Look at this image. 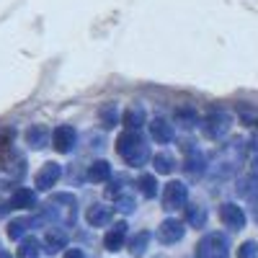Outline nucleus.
I'll return each mask as SVG.
<instances>
[{"instance_id":"9","label":"nucleus","mask_w":258,"mask_h":258,"mask_svg":"<svg viewBox=\"0 0 258 258\" xmlns=\"http://www.w3.org/2000/svg\"><path fill=\"white\" fill-rule=\"evenodd\" d=\"M75 140H78V135H75V129L70 124H59L52 132V142H54L57 153H70V150L75 147Z\"/></svg>"},{"instance_id":"8","label":"nucleus","mask_w":258,"mask_h":258,"mask_svg":"<svg viewBox=\"0 0 258 258\" xmlns=\"http://www.w3.org/2000/svg\"><path fill=\"white\" fill-rule=\"evenodd\" d=\"M220 220H222L225 227H230V230H243V227H245V212H243L238 204L225 202V204L220 207Z\"/></svg>"},{"instance_id":"33","label":"nucleus","mask_w":258,"mask_h":258,"mask_svg":"<svg viewBox=\"0 0 258 258\" xmlns=\"http://www.w3.org/2000/svg\"><path fill=\"white\" fill-rule=\"evenodd\" d=\"M64 258H85V253L80 248H70L68 253H64Z\"/></svg>"},{"instance_id":"5","label":"nucleus","mask_w":258,"mask_h":258,"mask_svg":"<svg viewBox=\"0 0 258 258\" xmlns=\"http://www.w3.org/2000/svg\"><path fill=\"white\" fill-rule=\"evenodd\" d=\"M230 126H232V116L227 111H222V109H212L207 114V119H204V132L212 140H222L230 132Z\"/></svg>"},{"instance_id":"4","label":"nucleus","mask_w":258,"mask_h":258,"mask_svg":"<svg viewBox=\"0 0 258 258\" xmlns=\"http://www.w3.org/2000/svg\"><path fill=\"white\" fill-rule=\"evenodd\" d=\"M230 255V245L227 238L220 232H209L197 243V258H227Z\"/></svg>"},{"instance_id":"24","label":"nucleus","mask_w":258,"mask_h":258,"mask_svg":"<svg viewBox=\"0 0 258 258\" xmlns=\"http://www.w3.org/2000/svg\"><path fill=\"white\" fill-rule=\"evenodd\" d=\"M137 186H140V191L145 194L147 199H153L155 194H158V181H155V176H150V173H145V176H140V181H137Z\"/></svg>"},{"instance_id":"20","label":"nucleus","mask_w":258,"mask_h":258,"mask_svg":"<svg viewBox=\"0 0 258 258\" xmlns=\"http://www.w3.org/2000/svg\"><path fill=\"white\" fill-rule=\"evenodd\" d=\"M186 222H188L191 227H204V222H207V209L199 207V204H188V207H186Z\"/></svg>"},{"instance_id":"34","label":"nucleus","mask_w":258,"mask_h":258,"mask_svg":"<svg viewBox=\"0 0 258 258\" xmlns=\"http://www.w3.org/2000/svg\"><path fill=\"white\" fill-rule=\"evenodd\" d=\"M0 258H11V253H0Z\"/></svg>"},{"instance_id":"31","label":"nucleus","mask_w":258,"mask_h":258,"mask_svg":"<svg viewBox=\"0 0 258 258\" xmlns=\"http://www.w3.org/2000/svg\"><path fill=\"white\" fill-rule=\"evenodd\" d=\"M255 255H258V245L253 240H248L238 248V258H255Z\"/></svg>"},{"instance_id":"28","label":"nucleus","mask_w":258,"mask_h":258,"mask_svg":"<svg viewBox=\"0 0 258 258\" xmlns=\"http://www.w3.org/2000/svg\"><path fill=\"white\" fill-rule=\"evenodd\" d=\"M176 121H178L181 126H194V124H197V111L186 109V106H183V109L176 111Z\"/></svg>"},{"instance_id":"12","label":"nucleus","mask_w":258,"mask_h":258,"mask_svg":"<svg viewBox=\"0 0 258 258\" xmlns=\"http://www.w3.org/2000/svg\"><path fill=\"white\" fill-rule=\"evenodd\" d=\"M183 170H186L188 178H202L207 173V158L199 150H194V153H188V158L183 160Z\"/></svg>"},{"instance_id":"23","label":"nucleus","mask_w":258,"mask_h":258,"mask_svg":"<svg viewBox=\"0 0 258 258\" xmlns=\"http://www.w3.org/2000/svg\"><path fill=\"white\" fill-rule=\"evenodd\" d=\"M153 165H155V173H173L176 160L170 158L168 153H160V155H155V158H153Z\"/></svg>"},{"instance_id":"11","label":"nucleus","mask_w":258,"mask_h":258,"mask_svg":"<svg viewBox=\"0 0 258 258\" xmlns=\"http://www.w3.org/2000/svg\"><path fill=\"white\" fill-rule=\"evenodd\" d=\"M85 220H88V225H93V227H106L114 220V209L106 207V204H93V207H88Z\"/></svg>"},{"instance_id":"17","label":"nucleus","mask_w":258,"mask_h":258,"mask_svg":"<svg viewBox=\"0 0 258 258\" xmlns=\"http://www.w3.org/2000/svg\"><path fill=\"white\" fill-rule=\"evenodd\" d=\"M11 204L16 209H31V207H36V194L31 188H16L11 197Z\"/></svg>"},{"instance_id":"6","label":"nucleus","mask_w":258,"mask_h":258,"mask_svg":"<svg viewBox=\"0 0 258 258\" xmlns=\"http://www.w3.org/2000/svg\"><path fill=\"white\" fill-rule=\"evenodd\" d=\"M188 202V188L181 181H170L163 191V207L165 209H181Z\"/></svg>"},{"instance_id":"22","label":"nucleus","mask_w":258,"mask_h":258,"mask_svg":"<svg viewBox=\"0 0 258 258\" xmlns=\"http://www.w3.org/2000/svg\"><path fill=\"white\" fill-rule=\"evenodd\" d=\"M44 250L47 253H57V250H62L64 245H68V238H64V232H57V230H49L47 232V238H44Z\"/></svg>"},{"instance_id":"26","label":"nucleus","mask_w":258,"mask_h":258,"mask_svg":"<svg viewBox=\"0 0 258 258\" xmlns=\"http://www.w3.org/2000/svg\"><path fill=\"white\" fill-rule=\"evenodd\" d=\"M98 116H101V124H103L106 129H111V126L116 124V103H106V106H101Z\"/></svg>"},{"instance_id":"25","label":"nucleus","mask_w":258,"mask_h":258,"mask_svg":"<svg viewBox=\"0 0 258 258\" xmlns=\"http://www.w3.org/2000/svg\"><path fill=\"white\" fill-rule=\"evenodd\" d=\"M18 258H39V240H34V238L21 240V245H18Z\"/></svg>"},{"instance_id":"21","label":"nucleus","mask_w":258,"mask_h":258,"mask_svg":"<svg viewBox=\"0 0 258 258\" xmlns=\"http://www.w3.org/2000/svg\"><path fill=\"white\" fill-rule=\"evenodd\" d=\"M147 243H150V232L147 230H142V232H137L132 240H129V253H132L135 258H140V255H145V250H147Z\"/></svg>"},{"instance_id":"10","label":"nucleus","mask_w":258,"mask_h":258,"mask_svg":"<svg viewBox=\"0 0 258 258\" xmlns=\"http://www.w3.org/2000/svg\"><path fill=\"white\" fill-rule=\"evenodd\" d=\"M59 176H62V165H59V163H47V165L36 173L34 183H36V188L47 191V188H52V186L59 181Z\"/></svg>"},{"instance_id":"16","label":"nucleus","mask_w":258,"mask_h":258,"mask_svg":"<svg viewBox=\"0 0 258 258\" xmlns=\"http://www.w3.org/2000/svg\"><path fill=\"white\" fill-rule=\"evenodd\" d=\"M150 132H153V140L160 145H168L173 140V126H170L165 119H153L150 121Z\"/></svg>"},{"instance_id":"30","label":"nucleus","mask_w":258,"mask_h":258,"mask_svg":"<svg viewBox=\"0 0 258 258\" xmlns=\"http://www.w3.org/2000/svg\"><path fill=\"white\" fill-rule=\"evenodd\" d=\"M135 207H137L135 197H119V199L114 202V209H119V212H124V214H129V212H135Z\"/></svg>"},{"instance_id":"18","label":"nucleus","mask_w":258,"mask_h":258,"mask_svg":"<svg viewBox=\"0 0 258 258\" xmlns=\"http://www.w3.org/2000/svg\"><path fill=\"white\" fill-rule=\"evenodd\" d=\"M88 178L93 183H103V181H109L111 178V165L106 163V160H96L91 168H88Z\"/></svg>"},{"instance_id":"29","label":"nucleus","mask_w":258,"mask_h":258,"mask_svg":"<svg viewBox=\"0 0 258 258\" xmlns=\"http://www.w3.org/2000/svg\"><path fill=\"white\" fill-rule=\"evenodd\" d=\"M126 183V176H114V181H109V188H106V197H114L119 199L121 197V188Z\"/></svg>"},{"instance_id":"1","label":"nucleus","mask_w":258,"mask_h":258,"mask_svg":"<svg viewBox=\"0 0 258 258\" xmlns=\"http://www.w3.org/2000/svg\"><path fill=\"white\" fill-rule=\"evenodd\" d=\"M248 158V145L245 140H232L227 145H222V150L214 155V165H212V173L214 178H230L235 170L240 168V163Z\"/></svg>"},{"instance_id":"32","label":"nucleus","mask_w":258,"mask_h":258,"mask_svg":"<svg viewBox=\"0 0 258 258\" xmlns=\"http://www.w3.org/2000/svg\"><path fill=\"white\" fill-rule=\"evenodd\" d=\"M248 163L255 168L258 165V142H253V145H248Z\"/></svg>"},{"instance_id":"14","label":"nucleus","mask_w":258,"mask_h":258,"mask_svg":"<svg viewBox=\"0 0 258 258\" xmlns=\"http://www.w3.org/2000/svg\"><path fill=\"white\" fill-rule=\"evenodd\" d=\"M124 238H126V222H116V225H114V230H109V232H106V238H103L106 250L116 253V250L124 245Z\"/></svg>"},{"instance_id":"19","label":"nucleus","mask_w":258,"mask_h":258,"mask_svg":"<svg viewBox=\"0 0 258 258\" xmlns=\"http://www.w3.org/2000/svg\"><path fill=\"white\" fill-rule=\"evenodd\" d=\"M142 124H145V109H142V106H129V109L124 111V126L137 132Z\"/></svg>"},{"instance_id":"2","label":"nucleus","mask_w":258,"mask_h":258,"mask_svg":"<svg viewBox=\"0 0 258 258\" xmlns=\"http://www.w3.org/2000/svg\"><path fill=\"white\" fill-rule=\"evenodd\" d=\"M116 153L124 158L126 165H135V168H140V165H145V163L150 160V150H147L142 135L135 132V129H126V132L119 135V140H116Z\"/></svg>"},{"instance_id":"13","label":"nucleus","mask_w":258,"mask_h":258,"mask_svg":"<svg viewBox=\"0 0 258 258\" xmlns=\"http://www.w3.org/2000/svg\"><path fill=\"white\" fill-rule=\"evenodd\" d=\"M52 140V132H49V126L44 124H31L29 126V132H26V142L34 147V150H41V147H47Z\"/></svg>"},{"instance_id":"15","label":"nucleus","mask_w":258,"mask_h":258,"mask_svg":"<svg viewBox=\"0 0 258 258\" xmlns=\"http://www.w3.org/2000/svg\"><path fill=\"white\" fill-rule=\"evenodd\" d=\"M240 199H255L258 197V176L255 173H248L243 178H238V186H235Z\"/></svg>"},{"instance_id":"27","label":"nucleus","mask_w":258,"mask_h":258,"mask_svg":"<svg viewBox=\"0 0 258 258\" xmlns=\"http://www.w3.org/2000/svg\"><path fill=\"white\" fill-rule=\"evenodd\" d=\"M29 225H31V220H13L8 225V238L11 240H21V238H24V232L29 230Z\"/></svg>"},{"instance_id":"3","label":"nucleus","mask_w":258,"mask_h":258,"mask_svg":"<svg viewBox=\"0 0 258 258\" xmlns=\"http://www.w3.org/2000/svg\"><path fill=\"white\" fill-rule=\"evenodd\" d=\"M52 222L57 225H75V217H78V202L70 194H54L52 202L47 204V214Z\"/></svg>"},{"instance_id":"7","label":"nucleus","mask_w":258,"mask_h":258,"mask_svg":"<svg viewBox=\"0 0 258 258\" xmlns=\"http://www.w3.org/2000/svg\"><path fill=\"white\" fill-rule=\"evenodd\" d=\"M183 232H186L183 222L170 217V220H163V222H160V227H158V240L165 243V245H173V243H178V240L183 238Z\"/></svg>"}]
</instances>
